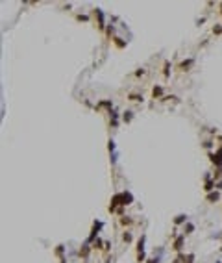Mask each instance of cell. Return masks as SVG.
Here are the masks:
<instances>
[{
  "label": "cell",
  "mask_w": 222,
  "mask_h": 263,
  "mask_svg": "<svg viewBox=\"0 0 222 263\" xmlns=\"http://www.w3.org/2000/svg\"><path fill=\"white\" fill-rule=\"evenodd\" d=\"M193 232H194V226H193V224H187V226H185L183 235H189V234H193Z\"/></svg>",
  "instance_id": "cell-9"
},
{
  "label": "cell",
  "mask_w": 222,
  "mask_h": 263,
  "mask_svg": "<svg viewBox=\"0 0 222 263\" xmlns=\"http://www.w3.org/2000/svg\"><path fill=\"white\" fill-rule=\"evenodd\" d=\"M132 204V195L130 193H122L121 195V206H128Z\"/></svg>",
  "instance_id": "cell-2"
},
{
  "label": "cell",
  "mask_w": 222,
  "mask_h": 263,
  "mask_svg": "<svg viewBox=\"0 0 222 263\" xmlns=\"http://www.w3.org/2000/svg\"><path fill=\"white\" fill-rule=\"evenodd\" d=\"M102 228V223H95L93 224V232H91V239H95L96 237V234H98V230Z\"/></svg>",
  "instance_id": "cell-3"
},
{
  "label": "cell",
  "mask_w": 222,
  "mask_h": 263,
  "mask_svg": "<svg viewBox=\"0 0 222 263\" xmlns=\"http://www.w3.org/2000/svg\"><path fill=\"white\" fill-rule=\"evenodd\" d=\"M205 198H207V202H217V200L220 198V195H219V193H209Z\"/></svg>",
  "instance_id": "cell-4"
},
{
  "label": "cell",
  "mask_w": 222,
  "mask_h": 263,
  "mask_svg": "<svg viewBox=\"0 0 222 263\" xmlns=\"http://www.w3.org/2000/svg\"><path fill=\"white\" fill-rule=\"evenodd\" d=\"M148 263H157V258H150V260H146Z\"/></svg>",
  "instance_id": "cell-13"
},
{
  "label": "cell",
  "mask_w": 222,
  "mask_h": 263,
  "mask_svg": "<svg viewBox=\"0 0 222 263\" xmlns=\"http://www.w3.org/2000/svg\"><path fill=\"white\" fill-rule=\"evenodd\" d=\"M213 189V182H207L205 183V191H211Z\"/></svg>",
  "instance_id": "cell-12"
},
{
  "label": "cell",
  "mask_w": 222,
  "mask_h": 263,
  "mask_svg": "<svg viewBox=\"0 0 222 263\" xmlns=\"http://www.w3.org/2000/svg\"><path fill=\"white\" fill-rule=\"evenodd\" d=\"M80 256H81V258H87V256H89V246H87V245L80 248Z\"/></svg>",
  "instance_id": "cell-6"
},
{
  "label": "cell",
  "mask_w": 222,
  "mask_h": 263,
  "mask_svg": "<svg viewBox=\"0 0 222 263\" xmlns=\"http://www.w3.org/2000/svg\"><path fill=\"white\" fill-rule=\"evenodd\" d=\"M187 221V215H178L176 219H174V224H183Z\"/></svg>",
  "instance_id": "cell-5"
},
{
  "label": "cell",
  "mask_w": 222,
  "mask_h": 263,
  "mask_svg": "<svg viewBox=\"0 0 222 263\" xmlns=\"http://www.w3.org/2000/svg\"><path fill=\"white\" fill-rule=\"evenodd\" d=\"M183 241H185V235H180V237H176V241H174V246H172V248L180 252V250H182V246H183Z\"/></svg>",
  "instance_id": "cell-1"
},
{
  "label": "cell",
  "mask_w": 222,
  "mask_h": 263,
  "mask_svg": "<svg viewBox=\"0 0 222 263\" xmlns=\"http://www.w3.org/2000/svg\"><path fill=\"white\" fill-rule=\"evenodd\" d=\"M122 239H124V243H132V239H133V237H132V234H130V232H124V234H122Z\"/></svg>",
  "instance_id": "cell-7"
},
{
  "label": "cell",
  "mask_w": 222,
  "mask_h": 263,
  "mask_svg": "<svg viewBox=\"0 0 222 263\" xmlns=\"http://www.w3.org/2000/svg\"><path fill=\"white\" fill-rule=\"evenodd\" d=\"M132 223H133V221H132L130 217H121V224L122 226H130Z\"/></svg>",
  "instance_id": "cell-8"
},
{
  "label": "cell",
  "mask_w": 222,
  "mask_h": 263,
  "mask_svg": "<svg viewBox=\"0 0 222 263\" xmlns=\"http://www.w3.org/2000/svg\"><path fill=\"white\" fill-rule=\"evenodd\" d=\"M102 239H98V237H96V243H95V248H102Z\"/></svg>",
  "instance_id": "cell-11"
},
{
  "label": "cell",
  "mask_w": 222,
  "mask_h": 263,
  "mask_svg": "<svg viewBox=\"0 0 222 263\" xmlns=\"http://www.w3.org/2000/svg\"><path fill=\"white\" fill-rule=\"evenodd\" d=\"M185 263H194V254H189V256H185Z\"/></svg>",
  "instance_id": "cell-10"
}]
</instances>
